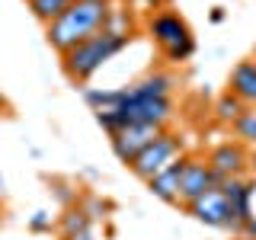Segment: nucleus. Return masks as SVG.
<instances>
[{
	"instance_id": "obj_21",
	"label": "nucleus",
	"mask_w": 256,
	"mask_h": 240,
	"mask_svg": "<svg viewBox=\"0 0 256 240\" xmlns=\"http://www.w3.org/2000/svg\"><path fill=\"white\" fill-rule=\"evenodd\" d=\"M208 20H212L214 26H218V22H224V20H228V10H224V6H212V13H208Z\"/></svg>"
},
{
	"instance_id": "obj_4",
	"label": "nucleus",
	"mask_w": 256,
	"mask_h": 240,
	"mask_svg": "<svg viewBox=\"0 0 256 240\" xmlns=\"http://www.w3.org/2000/svg\"><path fill=\"white\" fill-rule=\"evenodd\" d=\"M186 212H189L196 221L208 224V228H224V230H230V224H234L230 202L224 198L221 189H208L202 198H196L192 205H186Z\"/></svg>"
},
{
	"instance_id": "obj_27",
	"label": "nucleus",
	"mask_w": 256,
	"mask_h": 240,
	"mask_svg": "<svg viewBox=\"0 0 256 240\" xmlns=\"http://www.w3.org/2000/svg\"><path fill=\"white\" fill-rule=\"evenodd\" d=\"M4 192H6V182H4V176H0V198H4Z\"/></svg>"
},
{
	"instance_id": "obj_25",
	"label": "nucleus",
	"mask_w": 256,
	"mask_h": 240,
	"mask_svg": "<svg viewBox=\"0 0 256 240\" xmlns=\"http://www.w3.org/2000/svg\"><path fill=\"white\" fill-rule=\"evenodd\" d=\"M250 176L256 180V148H250Z\"/></svg>"
},
{
	"instance_id": "obj_8",
	"label": "nucleus",
	"mask_w": 256,
	"mask_h": 240,
	"mask_svg": "<svg viewBox=\"0 0 256 240\" xmlns=\"http://www.w3.org/2000/svg\"><path fill=\"white\" fill-rule=\"evenodd\" d=\"M176 90V77L166 70H150L141 80L125 86V106L128 102H141V100H170Z\"/></svg>"
},
{
	"instance_id": "obj_24",
	"label": "nucleus",
	"mask_w": 256,
	"mask_h": 240,
	"mask_svg": "<svg viewBox=\"0 0 256 240\" xmlns=\"http://www.w3.org/2000/svg\"><path fill=\"white\" fill-rule=\"evenodd\" d=\"M244 237H246V240H256V218H253V221L244 228Z\"/></svg>"
},
{
	"instance_id": "obj_19",
	"label": "nucleus",
	"mask_w": 256,
	"mask_h": 240,
	"mask_svg": "<svg viewBox=\"0 0 256 240\" xmlns=\"http://www.w3.org/2000/svg\"><path fill=\"white\" fill-rule=\"evenodd\" d=\"M29 230L32 234H42V230H52V214L48 212H36L29 218Z\"/></svg>"
},
{
	"instance_id": "obj_14",
	"label": "nucleus",
	"mask_w": 256,
	"mask_h": 240,
	"mask_svg": "<svg viewBox=\"0 0 256 240\" xmlns=\"http://www.w3.org/2000/svg\"><path fill=\"white\" fill-rule=\"evenodd\" d=\"M244 109H246V102H240L230 90H224L218 100H214V118H218L221 125H234Z\"/></svg>"
},
{
	"instance_id": "obj_9",
	"label": "nucleus",
	"mask_w": 256,
	"mask_h": 240,
	"mask_svg": "<svg viewBox=\"0 0 256 240\" xmlns=\"http://www.w3.org/2000/svg\"><path fill=\"white\" fill-rule=\"evenodd\" d=\"M212 189V166H208L205 157H189L186 160V170H182L180 180V205L186 208L196 198H202L205 192Z\"/></svg>"
},
{
	"instance_id": "obj_22",
	"label": "nucleus",
	"mask_w": 256,
	"mask_h": 240,
	"mask_svg": "<svg viewBox=\"0 0 256 240\" xmlns=\"http://www.w3.org/2000/svg\"><path fill=\"white\" fill-rule=\"evenodd\" d=\"M138 4L144 6V10H150V13H157V10H164V4H166V0H138Z\"/></svg>"
},
{
	"instance_id": "obj_28",
	"label": "nucleus",
	"mask_w": 256,
	"mask_h": 240,
	"mask_svg": "<svg viewBox=\"0 0 256 240\" xmlns=\"http://www.w3.org/2000/svg\"><path fill=\"white\" fill-rule=\"evenodd\" d=\"M118 4H125V6H132V4H138V0H118Z\"/></svg>"
},
{
	"instance_id": "obj_6",
	"label": "nucleus",
	"mask_w": 256,
	"mask_h": 240,
	"mask_svg": "<svg viewBox=\"0 0 256 240\" xmlns=\"http://www.w3.org/2000/svg\"><path fill=\"white\" fill-rule=\"evenodd\" d=\"M205 160H208L212 170H221L224 176H250V150H246V144H240L237 138L214 144Z\"/></svg>"
},
{
	"instance_id": "obj_26",
	"label": "nucleus",
	"mask_w": 256,
	"mask_h": 240,
	"mask_svg": "<svg viewBox=\"0 0 256 240\" xmlns=\"http://www.w3.org/2000/svg\"><path fill=\"white\" fill-rule=\"evenodd\" d=\"M74 240H93V234H90V230H84V234H77Z\"/></svg>"
},
{
	"instance_id": "obj_17",
	"label": "nucleus",
	"mask_w": 256,
	"mask_h": 240,
	"mask_svg": "<svg viewBox=\"0 0 256 240\" xmlns=\"http://www.w3.org/2000/svg\"><path fill=\"white\" fill-rule=\"evenodd\" d=\"M192 54H196V36H189V38H182V42H176L173 48H166L164 58L170 64H182V61H189Z\"/></svg>"
},
{
	"instance_id": "obj_7",
	"label": "nucleus",
	"mask_w": 256,
	"mask_h": 240,
	"mask_svg": "<svg viewBox=\"0 0 256 240\" xmlns=\"http://www.w3.org/2000/svg\"><path fill=\"white\" fill-rule=\"evenodd\" d=\"M148 32H150V38L160 45V52H166V48H173L176 42H182V38L192 36L189 22L182 20V13H176V10H157V13H150Z\"/></svg>"
},
{
	"instance_id": "obj_13",
	"label": "nucleus",
	"mask_w": 256,
	"mask_h": 240,
	"mask_svg": "<svg viewBox=\"0 0 256 240\" xmlns=\"http://www.w3.org/2000/svg\"><path fill=\"white\" fill-rule=\"evenodd\" d=\"M74 4V0H29V10L36 16L38 22H45V26H52L58 16L68 13V6Z\"/></svg>"
},
{
	"instance_id": "obj_10",
	"label": "nucleus",
	"mask_w": 256,
	"mask_h": 240,
	"mask_svg": "<svg viewBox=\"0 0 256 240\" xmlns=\"http://www.w3.org/2000/svg\"><path fill=\"white\" fill-rule=\"evenodd\" d=\"M186 154L176 157L166 170H160L157 176H150L148 180V189L150 196H157L160 202H170V205H180V180H182V170H186Z\"/></svg>"
},
{
	"instance_id": "obj_15",
	"label": "nucleus",
	"mask_w": 256,
	"mask_h": 240,
	"mask_svg": "<svg viewBox=\"0 0 256 240\" xmlns=\"http://www.w3.org/2000/svg\"><path fill=\"white\" fill-rule=\"evenodd\" d=\"M58 228H61V234L68 237V240H74L77 234H84V230H90V218H86V212L84 208H68V212L61 214V221H58Z\"/></svg>"
},
{
	"instance_id": "obj_5",
	"label": "nucleus",
	"mask_w": 256,
	"mask_h": 240,
	"mask_svg": "<svg viewBox=\"0 0 256 240\" xmlns=\"http://www.w3.org/2000/svg\"><path fill=\"white\" fill-rule=\"evenodd\" d=\"M164 132H166V128H160V125H128L125 132H118V134H112V138H109L112 141V154L128 166L150 141L160 138Z\"/></svg>"
},
{
	"instance_id": "obj_1",
	"label": "nucleus",
	"mask_w": 256,
	"mask_h": 240,
	"mask_svg": "<svg viewBox=\"0 0 256 240\" xmlns=\"http://www.w3.org/2000/svg\"><path fill=\"white\" fill-rule=\"evenodd\" d=\"M116 0H74L68 6V13L58 16L52 26H45V38L58 54H68L74 45L93 38L96 32H102L109 20V10Z\"/></svg>"
},
{
	"instance_id": "obj_3",
	"label": "nucleus",
	"mask_w": 256,
	"mask_h": 240,
	"mask_svg": "<svg viewBox=\"0 0 256 240\" xmlns=\"http://www.w3.org/2000/svg\"><path fill=\"white\" fill-rule=\"evenodd\" d=\"M176 157H182V138H180L176 132H170V128H166L160 138H154L138 157L132 160V164H128V170L138 176L141 182H148L150 176H157L160 170H166V166H170Z\"/></svg>"
},
{
	"instance_id": "obj_12",
	"label": "nucleus",
	"mask_w": 256,
	"mask_h": 240,
	"mask_svg": "<svg viewBox=\"0 0 256 240\" xmlns=\"http://www.w3.org/2000/svg\"><path fill=\"white\" fill-rule=\"evenodd\" d=\"M102 32H112V36H122V38H132L134 36V20H132V10L122 4H112V10H109V20H106V26H102Z\"/></svg>"
},
{
	"instance_id": "obj_16",
	"label": "nucleus",
	"mask_w": 256,
	"mask_h": 240,
	"mask_svg": "<svg viewBox=\"0 0 256 240\" xmlns=\"http://www.w3.org/2000/svg\"><path fill=\"white\" fill-rule=\"evenodd\" d=\"M234 138L240 144H246V148H256V106H246L244 112H240V118L234 125Z\"/></svg>"
},
{
	"instance_id": "obj_23",
	"label": "nucleus",
	"mask_w": 256,
	"mask_h": 240,
	"mask_svg": "<svg viewBox=\"0 0 256 240\" xmlns=\"http://www.w3.org/2000/svg\"><path fill=\"white\" fill-rule=\"evenodd\" d=\"M13 112V106H10V100L4 96V90H0V116H10Z\"/></svg>"
},
{
	"instance_id": "obj_18",
	"label": "nucleus",
	"mask_w": 256,
	"mask_h": 240,
	"mask_svg": "<svg viewBox=\"0 0 256 240\" xmlns=\"http://www.w3.org/2000/svg\"><path fill=\"white\" fill-rule=\"evenodd\" d=\"M80 208L86 212V218H90V221H96V218H102V214H106L112 205L106 202V198H100V196H84V202H80Z\"/></svg>"
},
{
	"instance_id": "obj_11",
	"label": "nucleus",
	"mask_w": 256,
	"mask_h": 240,
	"mask_svg": "<svg viewBox=\"0 0 256 240\" xmlns=\"http://www.w3.org/2000/svg\"><path fill=\"white\" fill-rule=\"evenodd\" d=\"M228 90L234 93L240 102H246V106H256V58L237 61L234 68H230Z\"/></svg>"
},
{
	"instance_id": "obj_2",
	"label": "nucleus",
	"mask_w": 256,
	"mask_h": 240,
	"mask_svg": "<svg viewBox=\"0 0 256 240\" xmlns=\"http://www.w3.org/2000/svg\"><path fill=\"white\" fill-rule=\"evenodd\" d=\"M132 38L112 36V32H96L93 38L74 45L68 54H61V70L68 74L70 84H86L106 61H112L118 52H125Z\"/></svg>"
},
{
	"instance_id": "obj_29",
	"label": "nucleus",
	"mask_w": 256,
	"mask_h": 240,
	"mask_svg": "<svg viewBox=\"0 0 256 240\" xmlns=\"http://www.w3.org/2000/svg\"><path fill=\"white\" fill-rule=\"evenodd\" d=\"M0 221H4V205H0Z\"/></svg>"
},
{
	"instance_id": "obj_20",
	"label": "nucleus",
	"mask_w": 256,
	"mask_h": 240,
	"mask_svg": "<svg viewBox=\"0 0 256 240\" xmlns=\"http://www.w3.org/2000/svg\"><path fill=\"white\" fill-rule=\"evenodd\" d=\"M54 186H58V198H61V202L70 208V202H74V192L68 189V182H54Z\"/></svg>"
}]
</instances>
